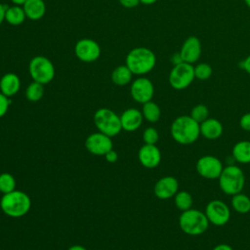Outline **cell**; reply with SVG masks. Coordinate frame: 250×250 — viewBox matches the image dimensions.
Instances as JSON below:
<instances>
[{
	"label": "cell",
	"instance_id": "obj_27",
	"mask_svg": "<svg viewBox=\"0 0 250 250\" xmlns=\"http://www.w3.org/2000/svg\"><path fill=\"white\" fill-rule=\"evenodd\" d=\"M44 95V85L32 81L25 90V97L29 102H38Z\"/></svg>",
	"mask_w": 250,
	"mask_h": 250
},
{
	"label": "cell",
	"instance_id": "obj_19",
	"mask_svg": "<svg viewBox=\"0 0 250 250\" xmlns=\"http://www.w3.org/2000/svg\"><path fill=\"white\" fill-rule=\"evenodd\" d=\"M21 88L20 77L16 73L8 72L4 74L0 79V92L11 98L15 96Z\"/></svg>",
	"mask_w": 250,
	"mask_h": 250
},
{
	"label": "cell",
	"instance_id": "obj_13",
	"mask_svg": "<svg viewBox=\"0 0 250 250\" xmlns=\"http://www.w3.org/2000/svg\"><path fill=\"white\" fill-rule=\"evenodd\" d=\"M130 93L135 102L143 104L152 100L154 95V86L148 78L141 76L132 82Z\"/></svg>",
	"mask_w": 250,
	"mask_h": 250
},
{
	"label": "cell",
	"instance_id": "obj_16",
	"mask_svg": "<svg viewBox=\"0 0 250 250\" xmlns=\"http://www.w3.org/2000/svg\"><path fill=\"white\" fill-rule=\"evenodd\" d=\"M138 158L145 168L153 169L160 164L161 152L155 145L145 144L139 149Z\"/></svg>",
	"mask_w": 250,
	"mask_h": 250
},
{
	"label": "cell",
	"instance_id": "obj_6",
	"mask_svg": "<svg viewBox=\"0 0 250 250\" xmlns=\"http://www.w3.org/2000/svg\"><path fill=\"white\" fill-rule=\"evenodd\" d=\"M94 123L99 132H102L109 137L118 135L121 130L120 116L109 108H100L94 114Z\"/></svg>",
	"mask_w": 250,
	"mask_h": 250
},
{
	"label": "cell",
	"instance_id": "obj_14",
	"mask_svg": "<svg viewBox=\"0 0 250 250\" xmlns=\"http://www.w3.org/2000/svg\"><path fill=\"white\" fill-rule=\"evenodd\" d=\"M202 53L201 42L196 36H188L183 43L179 55L182 62L193 64L196 62Z\"/></svg>",
	"mask_w": 250,
	"mask_h": 250
},
{
	"label": "cell",
	"instance_id": "obj_22",
	"mask_svg": "<svg viewBox=\"0 0 250 250\" xmlns=\"http://www.w3.org/2000/svg\"><path fill=\"white\" fill-rule=\"evenodd\" d=\"M26 19L22 6L13 5L6 8L5 21L11 25H20Z\"/></svg>",
	"mask_w": 250,
	"mask_h": 250
},
{
	"label": "cell",
	"instance_id": "obj_25",
	"mask_svg": "<svg viewBox=\"0 0 250 250\" xmlns=\"http://www.w3.org/2000/svg\"><path fill=\"white\" fill-rule=\"evenodd\" d=\"M142 113L144 118L150 123L157 122L161 116V110L159 105L152 101L143 104Z\"/></svg>",
	"mask_w": 250,
	"mask_h": 250
},
{
	"label": "cell",
	"instance_id": "obj_39",
	"mask_svg": "<svg viewBox=\"0 0 250 250\" xmlns=\"http://www.w3.org/2000/svg\"><path fill=\"white\" fill-rule=\"evenodd\" d=\"M67 250H87L84 246H82V245H78V244H76V245H72V246H70Z\"/></svg>",
	"mask_w": 250,
	"mask_h": 250
},
{
	"label": "cell",
	"instance_id": "obj_24",
	"mask_svg": "<svg viewBox=\"0 0 250 250\" xmlns=\"http://www.w3.org/2000/svg\"><path fill=\"white\" fill-rule=\"evenodd\" d=\"M230 205L232 209L239 214H246L250 211V197L242 192L231 196Z\"/></svg>",
	"mask_w": 250,
	"mask_h": 250
},
{
	"label": "cell",
	"instance_id": "obj_34",
	"mask_svg": "<svg viewBox=\"0 0 250 250\" xmlns=\"http://www.w3.org/2000/svg\"><path fill=\"white\" fill-rule=\"evenodd\" d=\"M120 5L127 9H132L140 4V0H118Z\"/></svg>",
	"mask_w": 250,
	"mask_h": 250
},
{
	"label": "cell",
	"instance_id": "obj_7",
	"mask_svg": "<svg viewBox=\"0 0 250 250\" xmlns=\"http://www.w3.org/2000/svg\"><path fill=\"white\" fill-rule=\"evenodd\" d=\"M28 71L33 81L43 85L50 83L55 77V66L44 56L33 57L28 63Z\"/></svg>",
	"mask_w": 250,
	"mask_h": 250
},
{
	"label": "cell",
	"instance_id": "obj_21",
	"mask_svg": "<svg viewBox=\"0 0 250 250\" xmlns=\"http://www.w3.org/2000/svg\"><path fill=\"white\" fill-rule=\"evenodd\" d=\"M232 157L240 164L250 163V141H239L232 147Z\"/></svg>",
	"mask_w": 250,
	"mask_h": 250
},
{
	"label": "cell",
	"instance_id": "obj_8",
	"mask_svg": "<svg viewBox=\"0 0 250 250\" xmlns=\"http://www.w3.org/2000/svg\"><path fill=\"white\" fill-rule=\"evenodd\" d=\"M194 79L193 64L185 62L174 64L168 76L169 84L175 90H184L188 88Z\"/></svg>",
	"mask_w": 250,
	"mask_h": 250
},
{
	"label": "cell",
	"instance_id": "obj_20",
	"mask_svg": "<svg viewBox=\"0 0 250 250\" xmlns=\"http://www.w3.org/2000/svg\"><path fill=\"white\" fill-rule=\"evenodd\" d=\"M22 8L26 18L31 21L42 19L46 13V5L43 0H26Z\"/></svg>",
	"mask_w": 250,
	"mask_h": 250
},
{
	"label": "cell",
	"instance_id": "obj_32",
	"mask_svg": "<svg viewBox=\"0 0 250 250\" xmlns=\"http://www.w3.org/2000/svg\"><path fill=\"white\" fill-rule=\"evenodd\" d=\"M10 104H11L10 98H8L7 96H5L0 92V118L7 113Z\"/></svg>",
	"mask_w": 250,
	"mask_h": 250
},
{
	"label": "cell",
	"instance_id": "obj_35",
	"mask_svg": "<svg viewBox=\"0 0 250 250\" xmlns=\"http://www.w3.org/2000/svg\"><path fill=\"white\" fill-rule=\"evenodd\" d=\"M104 157H105V160H106L107 162H109V163H114V162H116L117 159H118V154H117V152L112 148L111 150H109V151L104 155Z\"/></svg>",
	"mask_w": 250,
	"mask_h": 250
},
{
	"label": "cell",
	"instance_id": "obj_10",
	"mask_svg": "<svg viewBox=\"0 0 250 250\" xmlns=\"http://www.w3.org/2000/svg\"><path fill=\"white\" fill-rule=\"evenodd\" d=\"M195 169L200 177L207 180H216L219 179L224 166L218 157L203 155L196 161Z\"/></svg>",
	"mask_w": 250,
	"mask_h": 250
},
{
	"label": "cell",
	"instance_id": "obj_41",
	"mask_svg": "<svg viewBox=\"0 0 250 250\" xmlns=\"http://www.w3.org/2000/svg\"><path fill=\"white\" fill-rule=\"evenodd\" d=\"M11 1L14 3V5H18V6H22L26 2V0H11Z\"/></svg>",
	"mask_w": 250,
	"mask_h": 250
},
{
	"label": "cell",
	"instance_id": "obj_30",
	"mask_svg": "<svg viewBox=\"0 0 250 250\" xmlns=\"http://www.w3.org/2000/svg\"><path fill=\"white\" fill-rule=\"evenodd\" d=\"M213 73L212 66L206 62L197 63L194 66V76L198 80H207Z\"/></svg>",
	"mask_w": 250,
	"mask_h": 250
},
{
	"label": "cell",
	"instance_id": "obj_3",
	"mask_svg": "<svg viewBox=\"0 0 250 250\" xmlns=\"http://www.w3.org/2000/svg\"><path fill=\"white\" fill-rule=\"evenodd\" d=\"M31 207L30 197L21 190H13L3 194L0 208L4 214L11 218H21L28 213Z\"/></svg>",
	"mask_w": 250,
	"mask_h": 250
},
{
	"label": "cell",
	"instance_id": "obj_4",
	"mask_svg": "<svg viewBox=\"0 0 250 250\" xmlns=\"http://www.w3.org/2000/svg\"><path fill=\"white\" fill-rule=\"evenodd\" d=\"M210 223L204 212L190 208L183 211L179 217V227L181 230L190 236H196L204 233Z\"/></svg>",
	"mask_w": 250,
	"mask_h": 250
},
{
	"label": "cell",
	"instance_id": "obj_36",
	"mask_svg": "<svg viewBox=\"0 0 250 250\" xmlns=\"http://www.w3.org/2000/svg\"><path fill=\"white\" fill-rule=\"evenodd\" d=\"M241 67L250 74V55H248L242 62H241Z\"/></svg>",
	"mask_w": 250,
	"mask_h": 250
},
{
	"label": "cell",
	"instance_id": "obj_1",
	"mask_svg": "<svg viewBox=\"0 0 250 250\" xmlns=\"http://www.w3.org/2000/svg\"><path fill=\"white\" fill-rule=\"evenodd\" d=\"M173 140L180 145H191L200 136L199 123L193 120L190 115H181L174 119L170 127Z\"/></svg>",
	"mask_w": 250,
	"mask_h": 250
},
{
	"label": "cell",
	"instance_id": "obj_2",
	"mask_svg": "<svg viewBox=\"0 0 250 250\" xmlns=\"http://www.w3.org/2000/svg\"><path fill=\"white\" fill-rule=\"evenodd\" d=\"M125 64L133 74L144 75L154 68L156 57L154 53L146 47H136L127 54Z\"/></svg>",
	"mask_w": 250,
	"mask_h": 250
},
{
	"label": "cell",
	"instance_id": "obj_5",
	"mask_svg": "<svg viewBox=\"0 0 250 250\" xmlns=\"http://www.w3.org/2000/svg\"><path fill=\"white\" fill-rule=\"evenodd\" d=\"M218 180L221 190L231 196L241 192L245 185V176L242 169L234 164L224 167Z\"/></svg>",
	"mask_w": 250,
	"mask_h": 250
},
{
	"label": "cell",
	"instance_id": "obj_9",
	"mask_svg": "<svg viewBox=\"0 0 250 250\" xmlns=\"http://www.w3.org/2000/svg\"><path fill=\"white\" fill-rule=\"evenodd\" d=\"M205 215L209 223L216 227H222L229 223L230 219V209L222 200L213 199L205 207Z\"/></svg>",
	"mask_w": 250,
	"mask_h": 250
},
{
	"label": "cell",
	"instance_id": "obj_33",
	"mask_svg": "<svg viewBox=\"0 0 250 250\" xmlns=\"http://www.w3.org/2000/svg\"><path fill=\"white\" fill-rule=\"evenodd\" d=\"M239 126L242 130L250 132V112H247L240 117Z\"/></svg>",
	"mask_w": 250,
	"mask_h": 250
},
{
	"label": "cell",
	"instance_id": "obj_31",
	"mask_svg": "<svg viewBox=\"0 0 250 250\" xmlns=\"http://www.w3.org/2000/svg\"><path fill=\"white\" fill-rule=\"evenodd\" d=\"M159 140L158 131L154 127H147L143 133V141L146 145H155Z\"/></svg>",
	"mask_w": 250,
	"mask_h": 250
},
{
	"label": "cell",
	"instance_id": "obj_28",
	"mask_svg": "<svg viewBox=\"0 0 250 250\" xmlns=\"http://www.w3.org/2000/svg\"><path fill=\"white\" fill-rule=\"evenodd\" d=\"M16 189V180L10 173L4 172L0 174V192L5 194Z\"/></svg>",
	"mask_w": 250,
	"mask_h": 250
},
{
	"label": "cell",
	"instance_id": "obj_37",
	"mask_svg": "<svg viewBox=\"0 0 250 250\" xmlns=\"http://www.w3.org/2000/svg\"><path fill=\"white\" fill-rule=\"evenodd\" d=\"M212 250H233V248L227 243H220L216 245Z\"/></svg>",
	"mask_w": 250,
	"mask_h": 250
},
{
	"label": "cell",
	"instance_id": "obj_15",
	"mask_svg": "<svg viewBox=\"0 0 250 250\" xmlns=\"http://www.w3.org/2000/svg\"><path fill=\"white\" fill-rule=\"evenodd\" d=\"M179 191V182L173 176H164L154 185V195L159 199H169Z\"/></svg>",
	"mask_w": 250,
	"mask_h": 250
},
{
	"label": "cell",
	"instance_id": "obj_38",
	"mask_svg": "<svg viewBox=\"0 0 250 250\" xmlns=\"http://www.w3.org/2000/svg\"><path fill=\"white\" fill-rule=\"evenodd\" d=\"M5 11H6V8H5L4 5L0 2V25H1L2 22L5 21Z\"/></svg>",
	"mask_w": 250,
	"mask_h": 250
},
{
	"label": "cell",
	"instance_id": "obj_23",
	"mask_svg": "<svg viewBox=\"0 0 250 250\" xmlns=\"http://www.w3.org/2000/svg\"><path fill=\"white\" fill-rule=\"evenodd\" d=\"M133 73L126 64L116 66L111 73V81L117 86H125L132 80Z\"/></svg>",
	"mask_w": 250,
	"mask_h": 250
},
{
	"label": "cell",
	"instance_id": "obj_29",
	"mask_svg": "<svg viewBox=\"0 0 250 250\" xmlns=\"http://www.w3.org/2000/svg\"><path fill=\"white\" fill-rule=\"evenodd\" d=\"M190 117L200 124L209 117V109L205 104H198L191 108Z\"/></svg>",
	"mask_w": 250,
	"mask_h": 250
},
{
	"label": "cell",
	"instance_id": "obj_40",
	"mask_svg": "<svg viewBox=\"0 0 250 250\" xmlns=\"http://www.w3.org/2000/svg\"><path fill=\"white\" fill-rule=\"evenodd\" d=\"M157 0H140V3L145 4V5H151L154 4Z\"/></svg>",
	"mask_w": 250,
	"mask_h": 250
},
{
	"label": "cell",
	"instance_id": "obj_12",
	"mask_svg": "<svg viewBox=\"0 0 250 250\" xmlns=\"http://www.w3.org/2000/svg\"><path fill=\"white\" fill-rule=\"evenodd\" d=\"M74 53L78 60L84 62H93L101 55V47L97 41L90 38L78 40L74 47Z\"/></svg>",
	"mask_w": 250,
	"mask_h": 250
},
{
	"label": "cell",
	"instance_id": "obj_11",
	"mask_svg": "<svg viewBox=\"0 0 250 250\" xmlns=\"http://www.w3.org/2000/svg\"><path fill=\"white\" fill-rule=\"evenodd\" d=\"M85 147L94 155L104 156L109 150L112 149L113 144L111 137L102 132H96L87 137L85 141Z\"/></svg>",
	"mask_w": 250,
	"mask_h": 250
},
{
	"label": "cell",
	"instance_id": "obj_26",
	"mask_svg": "<svg viewBox=\"0 0 250 250\" xmlns=\"http://www.w3.org/2000/svg\"><path fill=\"white\" fill-rule=\"evenodd\" d=\"M174 203L178 210L187 211L192 208L193 199L191 194L187 190H179L174 196Z\"/></svg>",
	"mask_w": 250,
	"mask_h": 250
},
{
	"label": "cell",
	"instance_id": "obj_17",
	"mask_svg": "<svg viewBox=\"0 0 250 250\" xmlns=\"http://www.w3.org/2000/svg\"><path fill=\"white\" fill-rule=\"evenodd\" d=\"M144 120V116L141 110L131 107L125 109L120 115V121L122 130L127 132H134L138 130Z\"/></svg>",
	"mask_w": 250,
	"mask_h": 250
},
{
	"label": "cell",
	"instance_id": "obj_18",
	"mask_svg": "<svg viewBox=\"0 0 250 250\" xmlns=\"http://www.w3.org/2000/svg\"><path fill=\"white\" fill-rule=\"evenodd\" d=\"M199 129L200 135L210 141L219 139L224 131L222 123L218 119L210 117H208L206 120L199 124Z\"/></svg>",
	"mask_w": 250,
	"mask_h": 250
},
{
	"label": "cell",
	"instance_id": "obj_42",
	"mask_svg": "<svg viewBox=\"0 0 250 250\" xmlns=\"http://www.w3.org/2000/svg\"><path fill=\"white\" fill-rule=\"evenodd\" d=\"M244 2H245V4H246V6H247L248 8H250V0H244Z\"/></svg>",
	"mask_w": 250,
	"mask_h": 250
}]
</instances>
